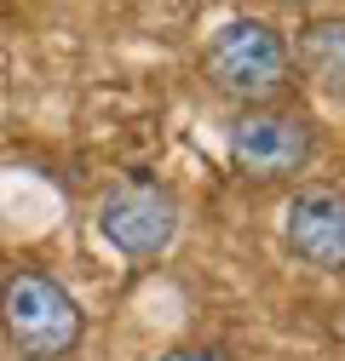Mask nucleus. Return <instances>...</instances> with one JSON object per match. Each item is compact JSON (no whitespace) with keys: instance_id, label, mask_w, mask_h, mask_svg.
I'll return each instance as SVG.
<instances>
[{"instance_id":"nucleus-1","label":"nucleus","mask_w":345,"mask_h":361,"mask_svg":"<svg viewBox=\"0 0 345 361\" xmlns=\"http://www.w3.org/2000/svg\"><path fill=\"white\" fill-rule=\"evenodd\" d=\"M0 338L18 361H69L86 338L81 298L35 264L0 276Z\"/></svg>"},{"instance_id":"nucleus-2","label":"nucleus","mask_w":345,"mask_h":361,"mask_svg":"<svg viewBox=\"0 0 345 361\" xmlns=\"http://www.w3.org/2000/svg\"><path fill=\"white\" fill-rule=\"evenodd\" d=\"M201 75L219 98H230L242 109H276V98L293 86L288 35L265 18H230L207 35Z\"/></svg>"},{"instance_id":"nucleus-3","label":"nucleus","mask_w":345,"mask_h":361,"mask_svg":"<svg viewBox=\"0 0 345 361\" xmlns=\"http://www.w3.org/2000/svg\"><path fill=\"white\" fill-rule=\"evenodd\" d=\"M225 161L242 184H282L317 161V126L293 109H242L225 132Z\"/></svg>"},{"instance_id":"nucleus-4","label":"nucleus","mask_w":345,"mask_h":361,"mask_svg":"<svg viewBox=\"0 0 345 361\" xmlns=\"http://www.w3.org/2000/svg\"><path fill=\"white\" fill-rule=\"evenodd\" d=\"M93 224L121 258H161L179 241V195L156 178H121L98 195Z\"/></svg>"},{"instance_id":"nucleus-5","label":"nucleus","mask_w":345,"mask_h":361,"mask_svg":"<svg viewBox=\"0 0 345 361\" xmlns=\"http://www.w3.org/2000/svg\"><path fill=\"white\" fill-rule=\"evenodd\" d=\"M282 241L317 276H345V190L299 184L282 207Z\"/></svg>"},{"instance_id":"nucleus-6","label":"nucleus","mask_w":345,"mask_h":361,"mask_svg":"<svg viewBox=\"0 0 345 361\" xmlns=\"http://www.w3.org/2000/svg\"><path fill=\"white\" fill-rule=\"evenodd\" d=\"M288 58L293 75H305V86H317L322 98H345V12L305 18L288 40Z\"/></svg>"},{"instance_id":"nucleus-7","label":"nucleus","mask_w":345,"mask_h":361,"mask_svg":"<svg viewBox=\"0 0 345 361\" xmlns=\"http://www.w3.org/2000/svg\"><path fill=\"white\" fill-rule=\"evenodd\" d=\"M156 361H236V355L219 350V344H172V350L156 355Z\"/></svg>"},{"instance_id":"nucleus-8","label":"nucleus","mask_w":345,"mask_h":361,"mask_svg":"<svg viewBox=\"0 0 345 361\" xmlns=\"http://www.w3.org/2000/svg\"><path fill=\"white\" fill-rule=\"evenodd\" d=\"M334 338L345 344V304H339V315H334Z\"/></svg>"},{"instance_id":"nucleus-9","label":"nucleus","mask_w":345,"mask_h":361,"mask_svg":"<svg viewBox=\"0 0 345 361\" xmlns=\"http://www.w3.org/2000/svg\"><path fill=\"white\" fill-rule=\"evenodd\" d=\"M282 6H317V0H282Z\"/></svg>"}]
</instances>
